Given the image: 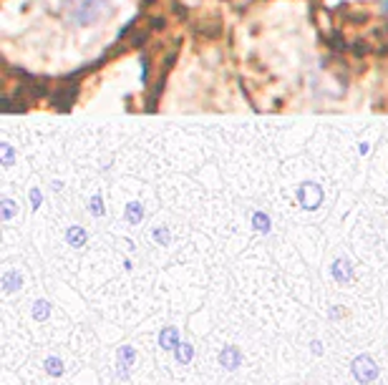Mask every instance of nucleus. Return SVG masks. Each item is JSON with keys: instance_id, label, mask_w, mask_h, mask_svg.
<instances>
[{"instance_id": "8", "label": "nucleus", "mask_w": 388, "mask_h": 385, "mask_svg": "<svg viewBox=\"0 0 388 385\" xmlns=\"http://www.w3.org/2000/svg\"><path fill=\"white\" fill-rule=\"evenodd\" d=\"M129 368H131V365L117 363V378L119 380H129Z\"/></svg>"}, {"instance_id": "2", "label": "nucleus", "mask_w": 388, "mask_h": 385, "mask_svg": "<svg viewBox=\"0 0 388 385\" xmlns=\"http://www.w3.org/2000/svg\"><path fill=\"white\" fill-rule=\"evenodd\" d=\"M220 365L222 370H227V373H235V370L242 365V350L235 345H227L220 350Z\"/></svg>"}, {"instance_id": "6", "label": "nucleus", "mask_w": 388, "mask_h": 385, "mask_svg": "<svg viewBox=\"0 0 388 385\" xmlns=\"http://www.w3.org/2000/svg\"><path fill=\"white\" fill-rule=\"evenodd\" d=\"M134 360H136V350H134L131 345H122V347L117 350V363L134 365Z\"/></svg>"}, {"instance_id": "1", "label": "nucleus", "mask_w": 388, "mask_h": 385, "mask_svg": "<svg viewBox=\"0 0 388 385\" xmlns=\"http://www.w3.org/2000/svg\"><path fill=\"white\" fill-rule=\"evenodd\" d=\"M350 373H353V378L358 380L360 385H371L378 380L381 368H378L376 360H373L368 352H363V355H355L353 358V363H350Z\"/></svg>"}, {"instance_id": "5", "label": "nucleus", "mask_w": 388, "mask_h": 385, "mask_svg": "<svg viewBox=\"0 0 388 385\" xmlns=\"http://www.w3.org/2000/svg\"><path fill=\"white\" fill-rule=\"evenodd\" d=\"M194 358V347L189 345V342H179V347L174 350V360H177L179 365H189Z\"/></svg>"}, {"instance_id": "9", "label": "nucleus", "mask_w": 388, "mask_h": 385, "mask_svg": "<svg viewBox=\"0 0 388 385\" xmlns=\"http://www.w3.org/2000/svg\"><path fill=\"white\" fill-rule=\"evenodd\" d=\"M311 350H313V355H318V358H320V355H323V345H320V340H313V342H311Z\"/></svg>"}, {"instance_id": "4", "label": "nucleus", "mask_w": 388, "mask_h": 385, "mask_svg": "<svg viewBox=\"0 0 388 385\" xmlns=\"http://www.w3.org/2000/svg\"><path fill=\"white\" fill-rule=\"evenodd\" d=\"M43 370L50 375V378H61V375H63V360L58 358V355H48V358L43 360Z\"/></svg>"}, {"instance_id": "3", "label": "nucleus", "mask_w": 388, "mask_h": 385, "mask_svg": "<svg viewBox=\"0 0 388 385\" xmlns=\"http://www.w3.org/2000/svg\"><path fill=\"white\" fill-rule=\"evenodd\" d=\"M179 332H177V327H164V330L159 332V345H161V350H166V352H174L179 347Z\"/></svg>"}, {"instance_id": "11", "label": "nucleus", "mask_w": 388, "mask_h": 385, "mask_svg": "<svg viewBox=\"0 0 388 385\" xmlns=\"http://www.w3.org/2000/svg\"><path fill=\"white\" fill-rule=\"evenodd\" d=\"M255 224H257V227H260V229H262V232H265V229H267V219H265V217H257V219H255Z\"/></svg>"}, {"instance_id": "10", "label": "nucleus", "mask_w": 388, "mask_h": 385, "mask_svg": "<svg viewBox=\"0 0 388 385\" xmlns=\"http://www.w3.org/2000/svg\"><path fill=\"white\" fill-rule=\"evenodd\" d=\"M71 242H73V244L83 242V232H71Z\"/></svg>"}, {"instance_id": "7", "label": "nucleus", "mask_w": 388, "mask_h": 385, "mask_svg": "<svg viewBox=\"0 0 388 385\" xmlns=\"http://www.w3.org/2000/svg\"><path fill=\"white\" fill-rule=\"evenodd\" d=\"M48 315H50V305L38 300V303L33 305V318L38 320V322H43V320H48Z\"/></svg>"}]
</instances>
